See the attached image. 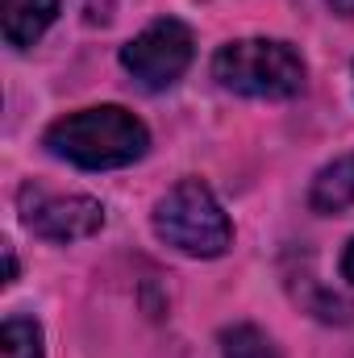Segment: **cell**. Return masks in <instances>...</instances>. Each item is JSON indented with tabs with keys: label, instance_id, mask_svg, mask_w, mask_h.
<instances>
[{
	"label": "cell",
	"instance_id": "8",
	"mask_svg": "<svg viewBox=\"0 0 354 358\" xmlns=\"http://www.w3.org/2000/svg\"><path fill=\"white\" fill-rule=\"evenodd\" d=\"M0 358H42V329L29 317H8L0 329Z\"/></svg>",
	"mask_w": 354,
	"mask_h": 358
},
{
	"label": "cell",
	"instance_id": "7",
	"mask_svg": "<svg viewBox=\"0 0 354 358\" xmlns=\"http://www.w3.org/2000/svg\"><path fill=\"white\" fill-rule=\"evenodd\" d=\"M309 204L317 213H342L354 204V155H342L334 163H325L313 187H309Z\"/></svg>",
	"mask_w": 354,
	"mask_h": 358
},
{
	"label": "cell",
	"instance_id": "10",
	"mask_svg": "<svg viewBox=\"0 0 354 358\" xmlns=\"http://www.w3.org/2000/svg\"><path fill=\"white\" fill-rule=\"evenodd\" d=\"M342 275H346V279L354 283V242L346 246V255H342Z\"/></svg>",
	"mask_w": 354,
	"mask_h": 358
},
{
	"label": "cell",
	"instance_id": "11",
	"mask_svg": "<svg viewBox=\"0 0 354 358\" xmlns=\"http://www.w3.org/2000/svg\"><path fill=\"white\" fill-rule=\"evenodd\" d=\"M330 8L342 13V17H354V0H330Z\"/></svg>",
	"mask_w": 354,
	"mask_h": 358
},
{
	"label": "cell",
	"instance_id": "6",
	"mask_svg": "<svg viewBox=\"0 0 354 358\" xmlns=\"http://www.w3.org/2000/svg\"><path fill=\"white\" fill-rule=\"evenodd\" d=\"M0 13H4V42L13 50H25L50 29L59 0H0Z\"/></svg>",
	"mask_w": 354,
	"mask_h": 358
},
{
	"label": "cell",
	"instance_id": "4",
	"mask_svg": "<svg viewBox=\"0 0 354 358\" xmlns=\"http://www.w3.org/2000/svg\"><path fill=\"white\" fill-rule=\"evenodd\" d=\"M192 50H196L192 29H187L183 21H176V17H159V21L146 25L134 42L121 46V67H125L142 88L163 92L187 71Z\"/></svg>",
	"mask_w": 354,
	"mask_h": 358
},
{
	"label": "cell",
	"instance_id": "9",
	"mask_svg": "<svg viewBox=\"0 0 354 358\" xmlns=\"http://www.w3.org/2000/svg\"><path fill=\"white\" fill-rule=\"evenodd\" d=\"M221 358H279L263 329L255 325H234L221 334Z\"/></svg>",
	"mask_w": 354,
	"mask_h": 358
},
{
	"label": "cell",
	"instance_id": "5",
	"mask_svg": "<svg viewBox=\"0 0 354 358\" xmlns=\"http://www.w3.org/2000/svg\"><path fill=\"white\" fill-rule=\"evenodd\" d=\"M21 221L46 242H80L104 225V208L92 196H46L42 187H21Z\"/></svg>",
	"mask_w": 354,
	"mask_h": 358
},
{
	"label": "cell",
	"instance_id": "2",
	"mask_svg": "<svg viewBox=\"0 0 354 358\" xmlns=\"http://www.w3.org/2000/svg\"><path fill=\"white\" fill-rule=\"evenodd\" d=\"M217 84L250 100H292L304 92V59L275 38H242L217 50Z\"/></svg>",
	"mask_w": 354,
	"mask_h": 358
},
{
	"label": "cell",
	"instance_id": "3",
	"mask_svg": "<svg viewBox=\"0 0 354 358\" xmlns=\"http://www.w3.org/2000/svg\"><path fill=\"white\" fill-rule=\"evenodd\" d=\"M155 234L192 259H217L234 246V225L200 179H179L155 204Z\"/></svg>",
	"mask_w": 354,
	"mask_h": 358
},
{
	"label": "cell",
	"instance_id": "1",
	"mask_svg": "<svg viewBox=\"0 0 354 358\" xmlns=\"http://www.w3.org/2000/svg\"><path fill=\"white\" fill-rule=\"evenodd\" d=\"M150 134L146 125L125 113L121 104H100L84 113H67L46 129V150L55 159H67L84 171H113L129 167L146 155Z\"/></svg>",
	"mask_w": 354,
	"mask_h": 358
}]
</instances>
